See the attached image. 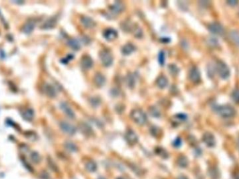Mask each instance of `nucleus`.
Instances as JSON below:
<instances>
[{
	"mask_svg": "<svg viewBox=\"0 0 239 179\" xmlns=\"http://www.w3.org/2000/svg\"><path fill=\"white\" fill-rule=\"evenodd\" d=\"M130 115L131 119L138 125H143L147 121L146 113L140 109H135L131 111Z\"/></svg>",
	"mask_w": 239,
	"mask_h": 179,
	"instance_id": "1",
	"label": "nucleus"
},
{
	"mask_svg": "<svg viewBox=\"0 0 239 179\" xmlns=\"http://www.w3.org/2000/svg\"><path fill=\"white\" fill-rule=\"evenodd\" d=\"M216 111L218 113L220 116L223 117H231L234 116L236 114V110L231 106L228 105H223V106H218L216 109Z\"/></svg>",
	"mask_w": 239,
	"mask_h": 179,
	"instance_id": "2",
	"label": "nucleus"
},
{
	"mask_svg": "<svg viewBox=\"0 0 239 179\" xmlns=\"http://www.w3.org/2000/svg\"><path fill=\"white\" fill-rule=\"evenodd\" d=\"M216 69L218 74L222 79H227L230 76V70L229 66L222 61H218L216 64Z\"/></svg>",
	"mask_w": 239,
	"mask_h": 179,
	"instance_id": "3",
	"label": "nucleus"
},
{
	"mask_svg": "<svg viewBox=\"0 0 239 179\" xmlns=\"http://www.w3.org/2000/svg\"><path fill=\"white\" fill-rule=\"evenodd\" d=\"M99 57L104 66H110L113 62V57L110 51L103 50L100 52Z\"/></svg>",
	"mask_w": 239,
	"mask_h": 179,
	"instance_id": "4",
	"label": "nucleus"
},
{
	"mask_svg": "<svg viewBox=\"0 0 239 179\" xmlns=\"http://www.w3.org/2000/svg\"><path fill=\"white\" fill-rule=\"evenodd\" d=\"M208 29L210 32L215 35L222 36L224 34V29L222 25L219 23H216V22L210 23L208 25Z\"/></svg>",
	"mask_w": 239,
	"mask_h": 179,
	"instance_id": "5",
	"label": "nucleus"
},
{
	"mask_svg": "<svg viewBox=\"0 0 239 179\" xmlns=\"http://www.w3.org/2000/svg\"><path fill=\"white\" fill-rule=\"evenodd\" d=\"M59 127L62 130L69 135H73L76 132V128L73 125L66 121H62L59 123Z\"/></svg>",
	"mask_w": 239,
	"mask_h": 179,
	"instance_id": "6",
	"label": "nucleus"
},
{
	"mask_svg": "<svg viewBox=\"0 0 239 179\" xmlns=\"http://www.w3.org/2000/svg\"><path fill=\"white\" fill-rule=\"evenodd\" d=\"M189 78L191 81L194 83H199L201 81V74L200 71L197 67L194 66L190 69L189 73Z\"/></svg>",
	"mask_w": 239,
	"mask_h": 179,
	"instance_id": "7",
	"label": "nucleus"
},
{
	"mask_svg": "<svg viewBox=\"0 0 239 179\" xmlns=\"http://www.w3.org/2000/svg\"><path fill=\"white\" fill-rule=\"evenodd\" d=\"M124 137H125L126 141L130 145L136 144L138 142V140H139L136 133L131 129H128L125 133Z\"/></svg>",
	"mask_w": 239,
	"mask_h": 179,
	"instance_id": "8",
	"label": "nucleus"
},
{
	"mask_svg": "<svg viewBox=\"0 0 239 179\" xmlns=\"http://www.w3.org/2000/svg\"><path fill=\"white\" fill-rule=\"evenodd\" d=\"M203 141L208 147H213L216 145V139L212 133L206 132L203 135Z\"/></svg>",
	"mask_w": 239,
	"mask_h": 179,
	"instance_id": "9",
	"label": "nucleus"
},
{
	"mask_svg": "<svg viewBox=\"0 0 239 179\" xmlns=\"http://www.w3.org/2000/svg\"><path fill=\"white\" fill-rule=\"evenodd\" d=\"M81 65L84 69H90L93 66V60L89 55H84L81 59Z\"/></svg>",
	"mask_w": 239,
	"mask_h": 179,
	"instance_id": "10",
	"label": "nucleus"
},
{
	"mask_svg": "<svg viewBox=\"0 0 239 179\" xmlns=\"http://www.w3.org/2000/svg\"><path fill=\"white\" fill-rule=\"evenodd\" d=\"M60 108L63 111H64V113L71 119H73L75 116H76L73 111L71 109V107L69 106V104H68L67 103H66V102H62V103L60 104Z\"/></svg>",
	"mask_w": 239,
	"mask_h": 179,
	"instance_id": "11",
	"label": "nucleus"
},
{
	"mask_svg": "<svg viewBox=\"0 0 239 179\" xmlns=\"http://www.w3.org/2000/svg\"><path fill=\"white\" fill-rule=\"evenodd\" d=\"M103 35L104 38L106 39V40L113 41L117 38V32L115 30H113V29L111 28H108L106 29V30L104 32Z\"/></svg>",
	"mask_w": 239,
	"mask_h": 179,
	"instance_id": "12",
	"label": "nucleus"
},
{
	"mask_svg": "<svg viewBox=\"0 0 239 179\" xmlns=\"http://www.w3.org/2000/svg\"><path fill=\"white\" fill-rule=\"evenodd\" d=\"M81 22L82 25H83L85 28L88 29L93 28V27H95V25H96L95 22L91 18H90V17L88 16L82 17L81 19Z\"/></svg>",
	"mask_w": 239,
	"mask_h": 179,
	"instance_id": "13",
	"label": "nucleus"
},
{
	"mask_svg": "<svg viewBox=\"0 0 239 179\" xmlns=\"http://www.w3.org/2000/svg\"><path fill=\"white\" fill-rule=\"evenodd\" d=\"M109 8H110V10L113 12V13H119L124 11V5L122 4V2H119V1H115L114 4H113L112 5H111V6H109Z\"/></svg>",
	"mask_w": 239,
	"mask_h": 179,
	"instance_id": "14",
	"label": "nucleus"
},
{
	"mask_svg": "<svg viewBox=\"0 0 239 179\" xmlns=\"http://www.w3.org/2000/svg\"><path fill=\"white\" fill-rule=\"evenodd\" d=\"M44 90L45 93L48 96L50 97L54 98L56 97L57 92H56L55 88L52 85L49 84V83H46V84H45V86H44Z\"/></svg>",
	"mask_w": 239,
	"mask_h": 179,
	"instance_id": "15",
	"label": "nucleus"
},
{
	"mask_svg": "<svg viewBox=\"0 0 239 179\" xmlns=\"http://www.w3.org/2000/svg\"><path fill=\"white\" fill-rule=\"evenodd\" d=\"M80 129L83 134L87 136H90L93 134V130L92 129L90 126L85 122H81L79 125Z\"/></svg>",
	"mask_w": 239,
	"mask_h": 179,
	"instance_id": "16",
	"label": "nucleus"
},
{
	"mask_svg": "<svg viewBox=\"0 0 239 179\" xmlns=\"http://www.w3.org/2000/svg\"><path fill=\"white\" fill-rule=\"evenodd\" d=\"M94 82L97 87H102L105 84L106 78L101 73H97L94 77Z\"/></svg>",
	"mask_w": 239,
	"mask_h": 179,
	"instance_id": "17",
	"label": "nucleus"
},
{
	"mask_svg": "<svg viewBox=\"0 0 239 179\" xmlns=\"http://www.w3.org/2000/svg\"><path fill=\"white\" fill-rule=\"evenodd\" d=\"M56 24H57V19L55 18H50L43 24L41 27L43 29H45V30H49V29L53 28L56 25Z\"/></svg>",
	"mask_w": 239,
	"mask_h": 179,
	"instance_id": "18",
	"label": "nucleus"
},
{
	"mask_svg": "<svg viewBox=\"0 0 239 179\" xmlns=\"http://www.w3.org/2000/svg\"><path fill=\"white\" fill-rule=\"evenodd\" d=\"M126 83L129 88H134L136 85V77L133 74H128L125 78Z\"/></svg>",
	"mask_w": 239,
	"mask_h": 179,
	"instance_id": "19",
	"label": "nucleus"
},
{
	"mask_svg": "<svg viewBox=\"0 0 239 179\" xmlns=\"http://www.w3.org/2000/svg\"><path fill=\"white\" fill-rule=\"evenodd\" d=\"M168 79H167L166 76H163V75L159 76L157 79V86L160 88H161V89L166 88V87L168 86Z\"/></svg>",
	"mask_w": 239,
	"mask_h": 179,
	"instance_id": "20",
	"label": "nucleus"
},
{
	"mask_svg": "<svg viewBox=\"0 0 239 179\" xmlns=\"http://www.w3.org/2000/svg\"><path fill=\"white\" fill-rule=\"evenodd\" d=\"M135 50H136V47L134 46L133 44H127L122 47V52L124 55H130L133 52H134Z\"/></svg>",
	"mask_w": 239,
	"mask_h": 179,
	"instance_id": "21",
	"label": "nucleus"
},
{
	"mask_svg": "<svg viewBox=\"0 0 239 179\" xmlns=\"http://www.w3.org/2000/svg\"><path fill=\"white\" fill-rule=\"evenodd\" d=\"M68 46L75 50H78L81 48V44L76 39H70L67 42Z\"/></svg>",
	"mask_w": 239,
	"mask_h": 179,
	"instance_id": "22",
	"label": "nucleus"
},
{
	"mask_svg": "<svg viewBox=\"0 0 239 179\" xmlns=\"http://www.w3.org/2000/svg\"><path fill=\"white\" fill-rule=\"evenodd\" d=\"M208 173H209V176L211 179H220V171L218 170V169H217L216 167L210 168Z\"/></svg>",
	"mask_w": 239,
	"mask_h": 179,
	"instance_id": "23",
	"label": "nucleus"
},
{
	"mask_svg": "<svg viewBox=\"0 0 239 179\" xmlns=\"http://www.w3.org/2000/svg\"><path fill=\"white\" fill-rule=\"evenodd\" d=\"M229 37L233 43L239 46V32L237 30H231L229 33Z\"/></svg>",
	"mask_w": 239,
	"mask_h": 179,
	"instance_id": "24",
	"label": "nucleus"
},
{
	"mask_svg": "<svg viewBox=\"0 0 239 179\" xmlns=\"http://www.w3.org/2000/svg\"><path fill=\"white\" fill-rule=\"evenodd\" d=\"M177 164L180 167L185 168L188 165V160L185 156H180L177 160Z\"/></svg>",
	"mask_w": 239,
	"mask_h": 179,
	"instance_id": "25",
	"label": "nucleus"
},
{
	"mask_svg": "<svg viewBox=\"0 0 239 179\" xmlns=\"http://www.w3.org/2000/svg\"><path fill=\"white\" fill-rule=\"evenodd\" d=\"M148 111H149V113L151 114V116L154 117L155 118H158L161 115L160 110L156 106H152L150 107Z\"/></svg>",
	"mask_w": 239,
	"mask_h": 179,
	"instance_id": "26",
	"label": "nucleus"
},
{
	"mask_svg": "<svg viewBox=\"0 0 239 179\" xmlns=\"http://www.w3.org/2000/svg\"><path fill=\"white\" fill-rule=\"evenodd\" d=\"M131 31L133 32V35L137 38H141L143 36V30L138 25H134L131 29Z\"/></svg>",
	"mask_w": 239,
	"mask_h": 179,
	"instance_id": "27",
	"label": "nucleus"
},
{
	"mask_svg": "<svg viewBox=\"0 0 239 179\" xmlns=\"http://www.w3.org/2000/svg\"><path fill=\"white\" fill-rule=\"evenodd\" d=\"M64 147H65L66 149L69 152L74 153L78 151L77 146L73 144V143L70 142V141H67V142H66L65 144H64Z\"/></svg>",
	"mask_w": 239,
	"mask_h": 179,
	"instance_id": "28",
	"label": "nucleus"
},
{
	"mask_svg": "<svg viewBox=\"0 0 239 179\" xmlns=\"http://www.w3.org/2000/svg\"><path fill=\"white\" fill-rule=\"evenodd\" d=\"M34 27H35V23H33L32 22L27 23L23 26V32H25V34H30L34 30Z\"/></svg>",
	"mask_w": 239,
	"mask_h": 179,
	"instance_id": "29",
	"label": "nucleus"
},
{
	"mask_svg": "<svg viewBox=\"0 0 239 179\" xmlns=\"http://www.w3.org/2000/svg\"><path fill=\"white\" fill-rule=\"evenodd\" d=\"M97 164L94 161H92V160L91 161L88 162L86 163V164H85V169H86L89 172L95 171L97 170Z\"/></svg>",
	"mask_w": 239,
	"mask_h": 179,
	"instance_id": "30",
	"label": "nucleus"
},
{
	"mask_svg": "<svg viewBox=\"0 0 239 179\" xmlns=\"http://www.w3.org/2000/svg\"><path fill=\"white\" fill-rule=\"evenodd\" d=\"M23 116L25 119H26L27 120H31L32 118H33L34 116V112L32 109H27L25 111H23Z\"/></svg>",
	"mask_w": 239,
	"mask_h": 179,
	"instance_id": "31",
	"label": "nucleus"
},
{
	"mask_svg": "<svg viewBox=\"0 0 239 179\" xmlns=\"http://www.w3.org/2000/svg\"><path fill=\"white\" fill-rule=\"evenodd\" d=\"M231 97L233 101L236 104H239V88L235 89L232 92Z\"/></svg>",
	"mask_w": 239,
	"mask_h": 179,
	"instance_id": "32",
	"label": "nucleus"
},
{
	"mask_svg": "<svg viewBox=\"0 0 239 179\" xmlns=\"http://www.w3.org/2000/svg\"><path fill=\"white\" fill-rule=\"evenodd\" d=\"M156 153L157 154L159 155L160 157H162V158H168V153L164 149L162 148H157L156 149Z\"/></svg>",
	"mask_w": 239,
	"mask_h": 179,
	"instance_id": "33",
	"label": "nucleus"
},
{
	"mask_svg": "<svg viewBox=\"0 0 239 179\" xmlns=\"http://www.w3.org/2000/svg\"><path fill=\"white\" fill-rule=\"evenodd\" d=\"M165 53L161 50L158 55V62L161 66H163L165 64Z\"/></svg>",
	"mask_w": 239,
	"mask_h": 179,
	"instance_id": "34",
	"label": "nucleus"
},
{
	"mask_svg": "<svg viewBox=\"0 0 239 179\" xmlns=\"http://www.w3.org/2000/svg\"><path fill=\"white\" fill-rule=\"evenodd\" d=\"M169 70L172 75H176L179 72V69L175 64H171L169 66Z\"/></svg>",
	"mask_w": 239,
	"mask_h": 179,
	"instance_id": "35",
	"label": "nucleus"
},
{
	"mask_svg": "<svg viewBox=\"0 0 239 179\" xmlns=\"http://www.w3.org/2000/svg\"><path fill=\"white\" fill-rule=\"evenodd\" d=\"M208 43L210 46H211L216 47L218 45V41L217 40L216 38H214V37H209V39H208Z\"/></svg>",
	"mask_w": 239,
	"mask_h": 179,
	"instance_id": "36",
	"label": "nucleus"
},
{
	"mask_svg": "<svg viewBox=\"0 0 239 179\" xmlns=\"http://www.w3.org/2000/svg\"><path fill=\"white\" fill-rule=\"evenodd\" d=\"M151 134L155 136H157L160 133V128H158V127H153L151 128Z\"/></svg>",
	"mask_w": 239,
	"mask_h": 179,
	"instance_id": "37",
	"label": "nucleus"
},
{
	"mask_svg": "<svg viewBox=\"0 0 239 179\" xmlns=\"http://www.w3.org/2000/svg\"><path fill=\"white\" fill-rule=\"evenodd\" d=\"M32 160H33L34 162H35L36 163H37L38 162L40 161V156H39V155L37 153H32Z\"/></svg>",
	"mask_w": 239,
	"mask_h": 179,
	"instance_id": "38",
	"label": "nucleus"
},
{
	"mask_svg": "<svg viewBox=\"0 0 239 179\" xmlns=\"http://www.w3.org/2000/svg\"><path fill=\"white\" fill-rule=\"evenodd\" d=\"M173 144V146H175V147H176V148L180 147V146H181V144H182L181 139H180V138H179V137L176 138V139L174 140Z\"/></svg>",
	"mask_w": 239,
	"mask_h": 179,
	"instance_id": "39",
	"label": "nucleus"
},
{
	"mask_svg": "<svg viewBox=\"0 0 239 179\" xmlns=\"http://www.w3.org/2000/svg\"><path fill=\"white\" fill-rule=\"evenodd\" d=\"M175 118L178 119V120H185L186 119H187V115L183 113L178 114L176 116H175Z\"/></svg>",
	"mask_w": 239,
	"mask_h": 179,
	"instance_id": "40",
	"label": "nucleus"
},
{
	"mask_svg": "<svg viewBox=\"0 0 239 179\" xmlns=\"http://www.w3.org/2000/svg\"><path fill=\"white\" fill-rule=\"evenodd\" d=\"M73 58V55H68L66 56V58L63 59V61H64L63 63H68L70 60H71V59H72Z\"/></svg>",
	"mask_w": 239,
	"mask_h": 179,
	"instance_id": "41",
	"label": "nucleus"
},
{
	"mask_svg": "<svg viewBox=\"0 0 239 179\" xmlns=\"http://www.w3.org/2000/svg\"><path fill=\"white\" fill-rule=\"evenodd\" d=\"M238 1H233H233H227V3L228 4H229L230 6H236V5L238 4Z\"/></svg>",
	"mask_w": 239,
	"mask_h": 179,
	"instance_id": "42",
	"label": "nucleus"
},
{
	"mask_svg": "<svg viewBox=\"0 0 239 179\" xmlns=\"http://www.w3.org/2000/svg\"><path fill=\"white\" fill-rule=\"evenodd\" d=\"M177 179H188L187 177H186L185 176H180Z\"/></svg>",
	"mask_w": 239,
	"mask_h": 179,
	"instance_id": "43",
	"label": "nucleus"
},
{
	"mask_svg": "<svg viewBox=\"0 0 239 179\" xmlns=\"http://www.w3.org/2000/svg\"><path fill=\"white\" fill-rule=\"evenodd\" d=\"M234 179H239V172L238 173H236V175L234 176Z\"/></svg>",
	"mask_w": 239,
	"mask_h": 179,
	"instance_id": "44",
	"label": "nucleus"
},
{
	"mask_svg": "<svg viewBox=\"0 0 239 179\" xmlns=\"http://www.w3.org/2000/svg\"><path fill=\"white\" fill-rule=\"evenodd\" d=\"M237 145H238V150H239V138L238 139V141H237Z\"/></svg>",
	"mask_w": 239,
	"mask_h": 179,
	"instance_id": "45",
	"label": "nucleus"
},
{
	"mask_svg": "<svg viewBox=\"0 0 239 179\" xmlns=\"http://www.w3.org/2000/svg\"><path fill=\"white\" fill-rule=\"evenodd\" d=\"M98 179H106V178H104V177H99Z\"/></svg>",
	"mask_w": 239,
	"mask_h": 179,
	"instance_id": "46",
	"label": "nucleus"
},
{
	"mask_svg": "<svg viewBox=\"0 0 239 179\" xmlns=\"http://www.w3.org/2000/svg\"><path fill=\"white\" fill-rule=\"evenodd\" d=\"M117 179H124V178H122V177H119V178H117Z\"/></svg>",
	"mask_w": 239,
	"mask_h": 179,
	"instance_id": "47",
	"label": "nucleus"
}]
</instances>
